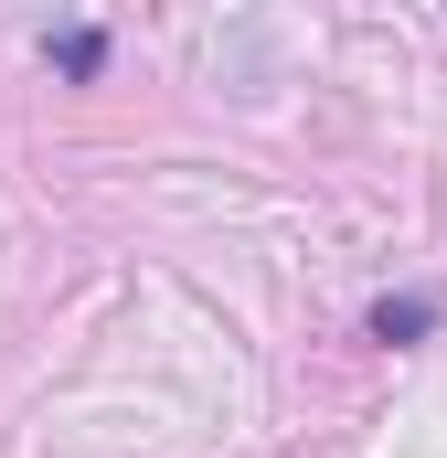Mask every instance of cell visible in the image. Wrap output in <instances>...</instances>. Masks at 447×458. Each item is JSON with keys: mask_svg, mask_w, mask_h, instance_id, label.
I'll return each mask as SVG.
<instances>
[{"mask_svg": "<svg viewBox=\"0 0 447 458\" xmlns=\"http://www.w3.org/2000/svg\"><path fill=\"white\" fill-rule=\"evenodd\" d=\"M362 331H373V342H426V331H437V299H426V288H405V299H373V320H362Z\"/></svg>", "mask_w": 447, "mask_h": 458, "instance_id": "cell-1", "label": "cell"}, {"mask_svg": "<svg viewBox=\"0 0 447 458\" xmlns=\"http://www.w3.org/2000/svg\"><path fill=\"white\" fill-rule=\"evenodd\" d=\"M43 54H54L64 75H97V64H107V32H97V21H64V32H43Z\"/></svg>", "mask_w": 447, "mask_h": 458, "instance_id": "cell-2", "label": "cell"}]
</instances>
